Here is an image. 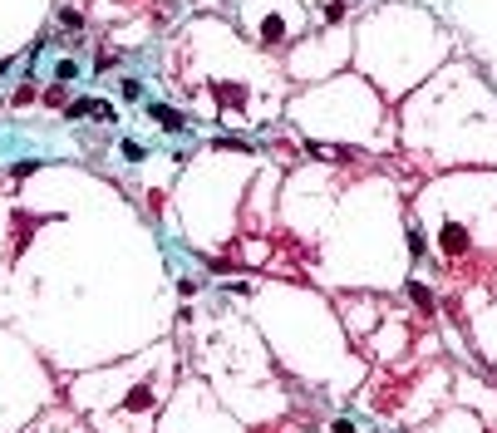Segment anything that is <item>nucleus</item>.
I'll return each instance as SVG.
<instances>
[{
  "mask_svg": "<svg viewBox=\"0 0 497 433\" xmlns=\"http://www.w3.org/2000/svg\"><path fill=\"white\" fill-rule=\"evenodd\" d=\"M69 118H99V123H108L113 118V104L108 99H74L69 104Z\"/></svg>",
  "mask_w": 497,
  "mask_h": 433,
  "instance_id": "f257e3e1",
  "label": "nucleus"
},
{
  "mask_svg": "<svg viewBox=\"0 0 497 433\" xmlns=\"http://www.w3.org/2000/svg\"><path fill=\"white\" fill-rule=\"evenodd\" d=\"M438 246H443V256H463V251H468V236H463V226H443Z\"/></svg>",
  "mask_w": 497,
  "mask_h": 433,
  "instance_id": "f03ea898",
  "label": "nucleus"
},
{
  "mask_svg": "<svg viewBox=\"0 0 497 433\" xmlns=\"http://www.w3.org/2000/svg\"><path fill=\"white\" fill-rule=\"evenodd\" d=\"M148 113H153V123H158V128H188V118H183V113H173L168 104H153Z\"/></svg>",
  "mask_w": 497,
  "mask_h": 433,
  "instance_id": "7ed1b4c3",
  "label": "nucleus"
},
{
  "mask_svg": "<svg viewBox=\"0 0 497 433\" xmlns=\"http://www.w3.org/2000/svg\"><path fill=\"white\" fill-rule=\"evenodd\" d=\"M74 74H79V64H74V59H59V69H55V79H59V84H69Z\"/></svg>",
  "mask_w": 497,
  "mask_h": 433,
  "instance_id": "20e7f679",
  "label": "nucleus"
},
{
  "mask_svg": "<svg viewBox=\"0 0 497 433\" xmlns=\"http://www.w3.org/2000/svg\"><path fill=\"white\" fill-rule=\"evenodd\" d=\"M123 158H128V163H143V158H148V148H143V143H133V138H128V143H123Z\"/></svg>",
  "mask_w": 497,
  "mask_h": 433,
  "instance_id": "39448f33",
  "label": "nucleus"
},
{
  "mask_svg": "<svg viewBox=\"0 0 497 433\" xmlns=\"http://www.w3.org/2000/svg\"><path fill=\"white\" fill-rule=\"evenodd\" d=\"M59 25H64V30H79L84 20H79V10H59Z\"/></svg>",
  "mask_w": 497,
  "mask_h": 433,
  "instance_id": "423d86ee",
  "label": "nucleus"
},
{
  "mask_svg": "<svg viewBox=\"0 0 497 433\" xmlns=\"http://www.w3.org/2000/svg\"><path fill=\"white\" fill-rule=\"evenodd\" d=\"M409 296H413V301H418V306H423V311H428V306H433V296H428V291H423V286H409Z\"/></svg>",
  "mask_w": 497,
  "mask_h": 433,
  "instance_id": "0eeeda50",
  "label": "nucleus"
},
{
  "mask_svg": "<svg viewBox=\"0 0 497 433\" xmlns=\"http://www.w3.org/2000/svg\"><path fill=\"white\" fill-rule=\"evenodd\" d=\"M335 433H355V424H350V419H340V424H335Z\"/></svg>",
  "mask_w": 497,
  "mask_h": 433,
  "instance_id": "6e6552de",
  "label": "nucleus"
},
{
  "mask_svg": "<svg viewBox=\"0 0 497 433\" xmlns=\"http://www.w3.org/2000/svg\"><path fill=\"white\" fill-rule=\"evenodd\" d=\"M0 74H5V59H0Z\"/></svg>",
  "mask_w": 497,
  "mask_h": 433,
  "instance_id": "1a4fd4ad",
  "label": "nucleus"
}]
</instances>
